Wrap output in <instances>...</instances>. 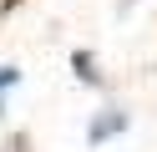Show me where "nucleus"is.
<instances>
[{
  "instance_id": "f257e3e1",
  "label": "nucleus",
  "mask_w": 157,
  "mask_h": 152,
  "mask_svg": "<svg viewBox=\"0 0 157 152\" xmlns=\"http://www.w3.org/2000/svg\"><path fill=\"white\" fill-rule=\"evenodd\" d=\"M122 127H127V111H112V117H96L86 137H91V142H101V137H112V132H122Z\"/></svg>"
},
{
  "instance_id": "f03ea898",
  "label": "nucleus",
  "mask_w": 157,
  "mask_h": 152,
  "mask_svg": "<svg viewBox=\"0 0 157 152\" xmlns=\"http://www.w3.org/2000/svg\"><path fill=\"white\" fill-rule=\"evenodd\" d=\"M15 81H21V66H0V91H10Z\"/></svg>"
}]
</instances>
